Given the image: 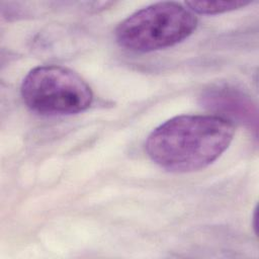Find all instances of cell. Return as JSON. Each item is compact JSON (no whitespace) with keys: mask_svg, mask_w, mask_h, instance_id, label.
<instances>
[{"mask_svg":"<svg viewBox=\"0 0 259 259\" xmlns=\"http://www.w3.org/2000/svg\"><path fill=\"white\" fill-rule=\"evenodd\" d=\"M235 135L232 120L220 115L182 114L154 128L145 143L148 157L172 173L199 171L219 159Z\"/></svg>","mask_w":259,"mask_h":259,"instance_id":"cell-1","label":"cell"},{"mask_svg":"<svg viewBox=\"0 0 259 259\" xmlns=\"http://www.w3.org/2000/svg\"><path fill=\"white\" fill-rule=\"evenodd\" d=\"M196 15L173 1L151 4L128 15L115 29L119 47L135 53H150L173 47L197 27Z\"/></svg>","mask_w":259,"mask_h":259,"instance_id":"cell-2","label":"cell"},{"mask_svg":"<svg viewBox=\"0 0 259 259\" xmlns=\"http://www.w3.org/2000/svg\"><path fill=\"white\" fill-rule=\"evenodd\" d=\"M210 98L212 99L210 102L212 106L227 110V113L229 114H236L242 118L246 117L244 113L251 116V103L242 94L238 95V93L233 90H227V92L222 90L219 94L214 93Z\"/></svg>","mask_w":259,"mask_h":259,"instance_id":"cell-4","label":"cell"},{"mask_svg":"<svg viewBox=\"0 0 259 259\" xmlns=\"http://www.w3.org/2000/svg\"><path fill=\"white\" fill-rule=\"evenodd\" d=\"M20 94L25 105L46 116L71 115L88 109L93 93L75 71L59 65L31 69L23 78Z\"/></svg>","mask_w":259,"mask_h":259,"instance_id":"cell-3","label":"cell"},{"mask_svg":"<svg viewBox=\"0 0 259 259\" xmlns=\"http://www.w3.org/2000/svg\"><path fill=\"white\" fill-rule=\"evenodd\" d=\"M250 3V1H187L185 6L193 13L214 15L243 8Z\"/></svg>","mask_w":259,"mask_h":259,"instance_id":"cell-5","label":"cell"}]
</instances>
